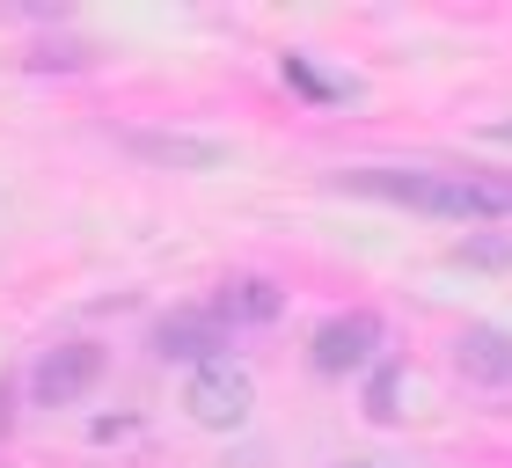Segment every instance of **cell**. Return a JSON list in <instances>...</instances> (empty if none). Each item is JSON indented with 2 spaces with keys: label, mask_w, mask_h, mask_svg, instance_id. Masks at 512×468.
Segmentation results:
<instances>
[{
  "label": "cell",
  "mask_w": 512,
  "mask_h": 468,
  "mask_svg": "<svg viewBox=\"0 0 512 468\" xmlns=\"http://www.w3.org/2000/svg\"><path fill=\"white\" fill-rule=\"evenodd\" d=\"M344 191L388 198L425 220H512V176H461V169H344Z\"/></svg>",
  "instance_id": "cell-1"
},
{
  "label": "cell",
  "mask_w": 512,
  "mask_h": 468,
  "mask_svg": "<svg viewBox=\"0 0 512 468\" xmlns=\"http://www.w3.org/2000/svg\"><path fill=\"white\" fill-rule=\"evenodd\" d=\"M103 344H52V351H37V366H30V381H22V395H30L37 410H66V403H81L88 388L103 381Z\"/></svg>",
  "instance_id": "cell-2"
},
{
  "label": "cell",
  "mask_w": 512,
  "mask_h": 468,
  "mask_svg": "<svg viewBox=\"0 0 512 468\" xmlns=\"http://www.w3.org/2000/svg\"><path fill=\"white\" fill-rule=\"evenodd\" d=\"M381 315H330V322H315V337H308V366L322 373V381H344V373H366V366H381Z\"/></svg>",
  "instance_id": "cell-3"
},
{
  "label": "cell",
  "mask_w": 512,
  "mask_h": 468,
  "mask_svg": "<svg viewBox=\"0 0 512 468\" xmlns=\"http://www.w3.org/2000/svg\"><path fill=\"white\" fill-rule=\"evenodd\" d=\"M249 403H256V388H249V373L242 366H198L191 373V388H183V410H191V425L205 432H242L249 425Z\"/></svg>",
  "instance_id": "cell-4"
},
{
  "label": "cell",
  "mask_w": 512,
  "mask_h": 468,
  "mask_svg": "<svg viewBox=\"0 0 512 468\" xmlns=\"http://www.w3.org/2000/svg\"><path fill=\"white\" fill-rule=\"evenodd\" d=\"M220 351H227V322L213 308H176V315H161L154 322V359H169V366H220Z\"/></svg>",
  "instance_id": "cell-5"
},
{
  "label": "cell",
  "mask_w": 512,
  "mask_h": 468,
  "mask_svg": "<svg viewBox=\"0 0 512 468\" xmlns=\"http://www.w3.org/2000/svg\"><path fill=\"white\" fill-rule=\"evenodd\" d=\"M125 147L139 161H161V169H227L235 161L227 139H183V132H132Z\"/></svg>",
  "instance_id": "cell-6"
},
{
  "label": "cell",
  "mask_w": 512,
  "mask_h": 468,
  "mask_svg": "<svg viewBox=\"0 0 512 468\" xmlns=\"http://www.w3.org/2000/svg\"><path fill=\"white\" fill-rule=\"evenodd\" d=\"M454 359H461V373L483 381V388H505V381H512V337H505V330H461Z\"/></svg>",
  "instance_id": "cell-7"
},
{
  "label": "cell",
  "mask_w": 512,
  "mask_h": 468,
  "mask_svg": "<svg viewBox=\"0 0 512 468\" xmlns=\"http://www.w3.org/2000/svg\"><path fill=\"white\" fill-rule=\"evenodd\" d=\"M220 322H278L286 315V293L271 286V278H227L220 300H213Z\"/></svg>",
  "instance_id": "cell-8"
},
{
  "label": "cell",
  "mask_w": 512,
  "mask_h": 468,
  "mask_svg": "<svg viewBox=\"0 0 512 468\" xmlns=\"http://www.w3.org/2000/svg\"><path fill=\"white\" fill-rule=\"evenodd\" d=\"M286 88H293V96H308V103H352V96H359V81L322 74L308 52H286Z\"/></svg>",
  "instance_id": "cell-9"
},
{
  "label": "cell",
  "mask_w": 512,
  "mask_h": 468,
  "mask_svg": "<svg viewBox=\"0 0 512 468\" xmlns=\"http://www.w3.org/2000/svg\"><path fill=\"white\" fill-rule=\"evenodd\" d=\"M366 417H374V425H395V417H403V366L395 359L366 366Z\"/></svg>",
  "instance_id": "cell-10"
},
{
  "label": "cell",
  "mask_w": 512,
  "mask_h": 468,
  "mask_svg": "<svg viewBox=\"0 0 512 468\" xmlns=\"http://www.w3.org/2000/svg\"><path fill=\"white\" fill-rule=\"evenodd\" d=\"M454 264H469V271H505V264H512V242H461Z\"/></svg>",
  "instance_id": "cell-11"
},
{
  "label": "cell",
  "mask_w": 512,
  "mask_h": 468,
  "mask_svg": "<svg viewBox=\"0 0 512 468\" xmlns=\"http://www.w3.org/2000/svg\"><path fill=\"white\" fill-rule=\"evenodd\" d=\"M8 403H15V381H0V439H8V417H15Z\"/></svg>",
  "instance_id": "cell-12"
},
{
  "label": "cell",
  "mask_w": 512,
  "mask_h": 468,
  "mask_svg": "<svg viewBox=\"0 0 512 468\" xmlns=\"http://www.w3.org/2000/svg\"><path fill=\"white\" fill-rule=\"evenodd\" d=\"M483 139H498V147H512V117H498V125L483 132Z\"/></svg>",
  "instance_id": "cell-13"
},
{
  "label": "cell",
  "mask_w": 512,
  "mask_h": 468,
  "mask_svg": "<svg viewBox=\"0 0 512 468\" xmlns=\"http://www.w3.org/2000/svg\"><path fill=\"white\" fill-rule=\"evenodd\" d=\"M337 468H381V461H337Z\"/></svg>",
  "instance_id": "cell-14"
}]
</instances>
